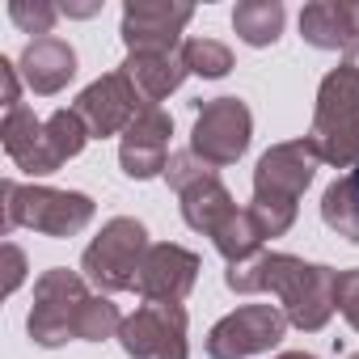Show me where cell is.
Segmentation results:
<instances>
[{"mask_svg": "<svg viewBox=\"0 0 359 359\" xmlns=\"http://www.w3.org/2000/svg\"><path fill=\"white\" fill-rule=\"evenodd\" d=\"M177 55H182L187 72H195L203 81H220V76L233 72V51L224 43H216V39H187Z\"/></svg>", "mask_w": 359, "mask_h": 359, "instance_id": "22", "label": "cell"}, {"mask_svg": "<svg viewBox=\"0 0 359 359\" xmlns=\"http://www.w3.org/2000/svg\"><path fill=\"white\" fill-rule=\"evenodd\" d=\"M309 140L317 144L325 165H334V169L359 165V64H342V68L325 72V81L317 89Z\"/></svg>", "mask_w": 359, "mask_h": 359, "instance_id": "5", "label": "cell"}, {"mask_svg": "<svg viewBox=\"0 0 359 359\" xmlns=\"http://www.w3.org/2000/svg\"><path fill=\"white\" fill-rule=\"evenodd\" d=\"M250 135H254L250 106L241 97H212V102H199L195 131H191V152L203 156L212 169H224V165H237L245 156Z\"/></svg>", "mask_w": 359, "mask_h": 359, "instance_id": "8", "label": "cell"}, {"mask_svg": "<svg viewBox=\"0 0 359 359\" xmlns=\"http://www.w3.org/2000/svg\"><path fill=\"white\" fill-rule=\"evenodd\" d=\"M22 283H26V254H22V245L5 241V296H13Z\"/></svg>", "mask_w": 359, "mask_h": 359, "instance_id": "27", "label": "cell"}, {"mask_svg": "<svg viewBox=\"0 0 359 359\" xmlns=\"http://www.w3.org/2000/svg\"><path fill=\"white\" fill-rule=\"evenodd\" d=\"M72 110L81 114V123L89 127V135L106 140V135H123L135 123V114L148 110V106L140 102V93L131 89V81L123 72H106V76H97L93 85L81 89V97H76Z\"/></svg>", "mask_w": 359, "mask_h": 359, "instance_id": "13", "label": "cell"}, {"mask_svg": "<svg viewBox=\"0 0 359 359\" xmlns=\"http://www.w3.org/2000/svg\"><path fill=\"white\" fill-rule=\"evenodd\" d=\"M148 229L131 216H114L102 224V233L85 245L81 254V275L97 287V296L114 292H135V275L148 254Z\"/></svg>", "mask_w": 359, "mask_h": 359, "instance_id": "6", "label": "cell"}, {"mask_svg": "<svg viewBox=\"0 0 359 359\" xmlns=\"http://www.w3.org/2000/svg\"><path fill=\"white\" fill-rule=\"evenodd\" d=\"M195 5L182 0H127L123 5V47L127 55H173L182 51V30L191 26Z\"/></svg>", "mask_w": 359, "mask_h": 359, "instance_id": "9", "label": "cell"}, {"mask_svg": "<svg viewBox=\"0 0 359 359\" xmlns=\"http://www.w3.org/2000/svg\"><path fill=\"white\" fill-rule=\"evenodd\" d=\"M287 317L279 304H241L237 313L220 317L208 334V355L212 359H250L266 355L271 346L283 342Z\"/></svg>", "mask_w": 359, "mask_h": 359, "instance_id": "11", "label": "cell"}, {"mask_svg": "<svg viewBox=\"0 0 359 359\" xmlns=\"http://www.w3.org/2000/svg\"><path fill=\"white\" fill-rule=\"evenodd\" d=\"M118 72L131 81V89L140 93L144 106H161L177 85L191 76L177 51H173V55H127Z\"/></svg>", "mask_w": 359, "mask_h": 359, "instance_id": "17", "label": "cell"}, {"mask_svg": "<svg viewBox=\"0 0 359 359\" xmlns=\"http://www.w3.org/2000/svg\"><path fill=\"white\" fill-rule=\"evenodd\" d=\"M300 39L317 51H338V55H359V39L346 18V0H313L300 9Z\"/></svg>", "mask_w": 359, "mask_h": 359, "instance_id": "16", "label": "cell"}, {"mask_svg": "<svg viewBox=\"0 0 359 359\" xmlns=\"http://www.w3.org/2000/svg\"><path fill=\"white\" fill-rule=\"evenodd\" d=\"M321 220L330 233L346 237L351 245H359V195L351 187V173L346 177H334L321 195Z\"/></svg>", "mask_w": 359, "mask_h": 359, "instance_id": "21", "label": "cell"}, {"mask_svg": "<svg viewBox=\"0 0 359 359\" xmlns=\"http://www.w3.org/2000/svg\"><path fill=\"white\" fill-rule=\"evenodd\" d=\"M334 304H338V313L346 317V325L359 334V266H355V271H338Z\"/></svg>", "mask_w": 359, "mask_h": 359, "instance_id": "26", "label": "cell"}, {"mask_svg": "<svg viewBox=\"0 0 359 359\" xmlns=\"http://www.w3.org/2000/svg\"><path fill=\"white\" fill-rule=\"evenodd\" d=\"M262 229H258V220L250 216V208H237L216 233H212V245L220 250V258L233 266V262H245V258H254V254H262Z\"/></svg>", "mask_w": 359, "mask_h": 359, "instance_id": "20", "label": "cell"}, {"mask_svg": "<svg viewBox=\"0 0 359 359\" xmlns=\"http://www.w3.org/2000/svg\"><path fill=\"white\" fill-rule=\"evenodd\" d=\"M0 81H5V114L22 106V72L13 60H0Z\"/></svg>", "mask_w": 359, "mask_h": 359, "instance_id": "28", "label": "cell"}, {"mask_svg": "<svg viewBox=\"0 0 359 359\" xmlns=\"http://www.w3.org/2000/svg\"><path fill=\"white\" fill-rule=\"evenodd\" d=\"M55 18H60V9L51 5V0H9V22H13L22 34L51 39Z\"/></svg>", "mask_w": 359, "mask_h": 359, "instance_id": "24", "label": "cell"}, {"mask_svg": "<svg viewBox=\"0 0 359 359\" xmlns=\"http://www.w3.org/2000/svg\"><path fill=\"white\" fill-rule=\"evenodd\" d=\"M283 22H287V9L279 0H241L233 9V30L245 47H275L283 34Z\"/></svg>", "mask_w": 359, "mask_h": 359, "instance_id": "19", "label": "cell"}, {"mask_svg": "<svg viewBox=\"0 0 359 359\" xmlns=\"http://www.w3.org/2000/svg\"><path fill=\"white\" fill-rule=\"evenodd\" d=\"M89 279L68 271V266H51L34 279V304H30V317H26V330L39 346H64L76 338V321H81V309L89 304Z\"/></svg>", "mask_w": 359, "mask_h": 359, "instance_id": "7", "label": "cell"}, {"mask_svg": "<svg viewBox=\"0 0 359 359\" xmlns=\"http://www.w3.org/2000/svg\"><path fill=\"white\" fill-rule=\"evenodd\" d=\"M346 359H359V351H355V355H346Z\"/></svg>", "mask_w": 359, "mask_h": 359, "instance_id": "32", "label": "cell"}, {"mask_svg": "<svg viewBox=\"0 0 359 359\" xmlns=\"http://www.w3.org/2000/svg\"><path fill=\"white\" fill-rule=\"evenodd\" d=\"M351 187H355V195H359V165L351 169Z\"/></svg>", "mask_w": 359, "mask_h": 359, "instance_id": "31", "label": "cell"}, {"mask_svg": "<svg viewBox=\"0 0 359 359\" xmlns=\"http://www.w3.org/2000/svg\"><path fill=\"white\" fill-rule=\"evenodd\" d=\"M18 72L26 81L30 93L39 97H55L72 76H76V51L64 43V39H30L22 60H18Z\"/></svg>", "mask_w": 359, "mask_h": 359, "instance_id": "15", "label": "cell"}, {"mask_svg": "<svg viewBox=\"0 0 359 359\" xmlns=\"http://www.w3.org/2000/svg\"><path fill=\"white\" fill-rule=\"evenodd\" d=\"M195 283H199V254L173 241L152 245L135 275V292L152 304H182L195 292Z\"/></svg>", "mask_w": 359, "mask_h": 359, "instance_id": "12", "label": "cell"}, {"mask_svg": "<svg viewBox=\"0 0 359 359\" xmlns=\"http://www.w3.org/2000/svg\"><path fill=\"white\" fill-rule=\"evenodd\" d=\"M89 140L93 135L76 110H55L51 118H34L30 106H18L0 123V144H5L9 161L30 177H47V173L64 169L72 156L85 152Z\"/></svg>", "mask_w": 359, "mask_h": 359, "instance_id": "3", "label": "cell"}, {"mask_svg": "<svg viewBox=\"0 0 359 359\" xmlns=\"http://www.w3.org/2000/svg\"><path fill=\"white\" fill-rule=\"evenodd\" d=\"M187 309L144 300L118 330V342L131 359H191L187 342Z\"/></svg>", "mask_w": 359, "mask_h": 359, "instance_id": "10", "label": "cell"}, {"mask_svg": "<svg viewBox=\"0 0 359 359\" xmlns=\"http://www.w3.org/2000/svg\"><path fill=\"white\" fill-rule=\"evenodd\" d=\"M169 135H173V118L161 106H148L135 114V123L123 131L118 140V165L127 177L135 182H148V177H165L169 165Z\"/></svg>", "mask_w": 359, "mask_h": 359, "instance_id": "14", "label": "cell"}, {"mask_svg": "<svg viewBox=\"0 0 359 359\" xmlns=\"http://www.w3.org/2000/svg\"><path fill=\"white\" fill-rule=\"evenodd\" d=\"M275 359H317V355H309V351H283V355H275Z\"/></svg>", "mask_w": 359, "mask_h": 359, "instance_id": "30", "label": "cell"}, {"mask_svg": "<svg viewBox=\"0 0 359 359\" xmlns=\"http://www.w3.org/2000/svg\"><path fill=\"white\" fill-rule=\"evenodd\" d=\"M229 292L254 296V292H271L279 296V309L287 317V325L317 334L330 325V317L338 313L334 304V287H338V271L325 262H304L296 254H254L245 262H233L224 271Z\"/></svg>", "mask_w": 359, "mask_h": 359, "instance_id": "1", "label": "cell"}, {"mask_svg": "<svg viewBox=\"0 0 359 359\" xmlns=\"http://www.w3.org/2000/svg\"><path fill=\"white\" fill-rule=\"evenodd\" d=\"M182 220L195 229V233H216L233 212H237V203H233V195H229V187L220 182V173H212V177H203V182H195V187H187L182 195Z\"/></svg>", "mask_w": 359, "mask_h": 359, "instance_id": "18", "label": "cell"}, {"mask_svg": "<svg viewBox=\"0 0 359 359\" xmlns=\"http://www.w3.org/2000/svg\"><path fill=\"white\" fill-rule=\"evenodd\" d=\"M212 173H216V169H212L203 156H195V152L187 148V152H173V156H169V165H165V182H169V191L182 195L187 187L203 182V177H212Z\"/></svg>", "mask_w": 359, "mask_h": 359, "instance_id": "25", "label": "cell"}, {"mask_svg": "<svg viewBox=\"0 0 359 359\" xmlns=\"http://www.w3.org/2000/svg\"><path fill=\"white\" fill-rule=\"evenodd\" d=\"M123 313L110 296H89V304L81 309V321H76V338L81 342H106V338H118L123 330Z\"/></svg>", "mask_w": 359, "mask_h": 359, "instance_id": "23", "label": "cell"}, {"mask_svg": "<svg viewBox=\"0 0 359 359\" xmlns=\"http://www.w3.org/2000/svg\"><path fill=\"white\" fill-rule=\"evenodd\" d=\"M321 152L309 135L300 140H283L275 148H266L258 156V169H254V203H250V216L258 220L262 237H283L292 224H296V212H300V195L309 191V182L321 169Z\"/></svg>", "mask_w": 359, "mask_h": 359, "instance_id": "2", "label": "cell"}, {"mask_svg": "<svg viewBox=\"0 0 359 359\" xmlns=\"http://www.w3.org/2000/svg\"><path fill=\"white\" fill-rule=\"evenodd\" d=\"M102 9V0H85V5H60V13H68V18H93Z\"/></svg>", "mask_w": 359, "mask_h": 359, "instance_id": "29", "label": "cell"}, {"mask_svg": "<svg viewBox=\"0 0 359 359\" xmlns=\"http://www.w3.org/2000/svg\"><path fill=\"white\" fill-rule=\"evenodd\" d=\"M0 233H13V229H34L43 237H76L89 220H93V199L85 191H55V187H22L13 177L0 182Z\"/></svg>", "mask_w": 359, "mask_h": 359, "instance_id": "4", "label": "cell"}]
</instances>
